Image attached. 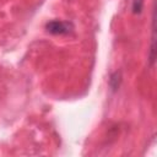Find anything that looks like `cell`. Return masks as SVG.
<instances>
[{
    "label": "cell",
    "mask_w": 157,
    "mask_h": 157,
    "mask_svg": "<svg viewBox=\"0 0 157 157\" xmlns=\"http://www.w3.org/2000/svg\"><path fill=\"white\" fill-rule=\"evenodd\" d=\"M74 26L71 22L53 20L45 25V29L52 34H69L72 31Z\"/></svg>",
    "instance_id": "6da1fadb"
},
{
    "label": "cell",
    "mask_w": 157,
    "mask_h": 157,
    "mask_svg": "<svg viewBox=\"0 0 157 157\" xmlns=\"http://www.w3.org/2000/svg\"><path fill=\"white\" fill-rule=\"evenodd\" d=\"M144 6V0H132V12L140 13Z\"/></svg>",
    "instance_id": "7a4b0ae2"
}]
</instances>
